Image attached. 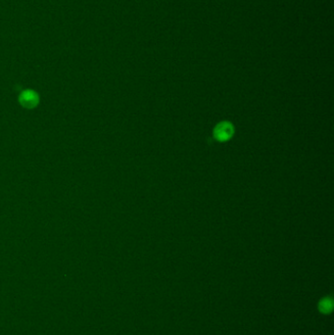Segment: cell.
I'll return each instance as SVG.
<instances>
[{
    "mask_svg": "<svg viewBox=\"0 0 334 335\" xmlns=\"http://www.w3.org/2000/svg\"><path fill=\"white\" fill-rule=\"evenodd\" d=\"M234 126L230 122H220L216 126L214 136L218 142H226L232 138V136H234Z\"/></svg>",
    "mask_w": 334,
    "mask_h": 335,
    "instance_id": "6da1fadb",
    "label": "cell"
},
{
    "mask_svg": "<svg viewBox=\"0 0 334 335\" xmlns=\"http://www.w3.org/2000/svg\"><path fill=\"white\" fill-rule=\"evenodd\" d=\"M21 101L26 106H34L38 101V96L34 92L26 90L21 96Z\"/></svg>",
    "mask_w": 334,
    "mask_h": 335,
    "instance_id": "7a4b0ae2",
    "label": "cell"
},
{
    "mask_svg": "<svg viewBox=\"0 0 334 335\" xmlns=\"http://www.w3.org/2000/svg\"><path fill=\"white\" fill-rule=\"evenodd\" d=\"M332 304L330 300H324L320 304V310L324 312H328L332 310Z\"/></svg>",
    "mask_w": 334,
    "mask_h": 335,
    "instance_id": "3957f363",
    "label": "cell"
}]
</instances>
